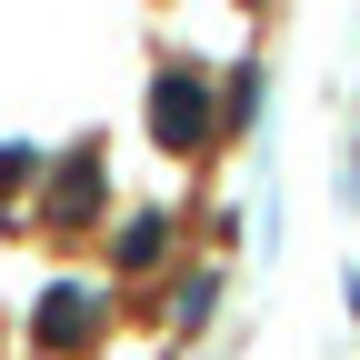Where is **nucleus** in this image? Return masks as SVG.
I'll return each mask as SVG.
<instances>
[{"mask_svg":"<svg viewBox=\"0 0 360 360\" xmlns=\"http://www.w3.org/2000/svg\"><path fill=\"white\" fill-rule=\"evenodd\" d=\"M150 120L170 130V150H210V101H200L191 70H170V80L150 90Z\"/></svg>","mask_w":360,"mask_h":360,"instance_id":"1","label":"nucleus"},{"mask_svg":"<svg viewBox=\"0 0 360 360\" xmlns=\"http://www.w3.org/2000/svg\"><path fill=\"white\" fill-rule=\"evenodd\" d=\"M70 330H90V300H80V290H51V310H40V340H70Z\"/></svg>","mask_w":360,"mask_h":360,"instance_id":"2","label":"nucleus"},{"mask_svg":"<svg viewBox=\"0 0 360 360\" xmlns=\"http://www.w3.org/2000/svg\"><path fill=\"white\" fill-rule=\"evenodd\" d=\"M160 240H170V220H160V210H150V220H130V231H120V260H130V270H141V260H150V250H160Z\"/></svg>","mask_w":360,"mask_h":360,"instance_id":"3","label":"nucleus"}]
</instances>
